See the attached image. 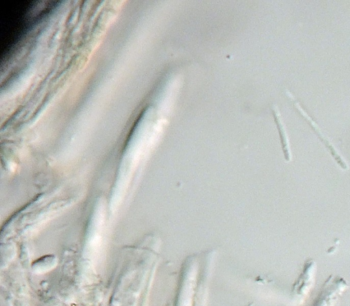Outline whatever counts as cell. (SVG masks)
<instances>
[{
  "mask_svg": "<svg viewBox=\"0 0 350 306\" xmlns=\"http://www.w3.org/2000/svg\"><path fill=\"white\" fill-rule=\"evenodd\" d=\"M347 288L348 284L345 279L330 276L325 282L312 306H337L338 301Z\"/></svg>",
  "mask_w": 350,
  "mask_h": 306,
  "instance_id": "1",
  "label": "cell"
},
{
  "mask_svg": "<svg viewBox=\"0 0 350 306\" xmlns=\"http://www.w3.org/2000/svg\"><path fill=\"white\" fill-rule=\"evenodd\" d=\"M317 266L312 259L308 260L304 266V270L294 286L295 294L301 298H305L314 281Z\"/></svg>",
  "mask_w": 350,
  "mask_h": 306,
  "instance_id": "2",
  "label": "cell"
},
{
  "mask_svg": "<svg viewBox=\"0 0 350 306\" xmlns=\"http://www.w3.org/2000/svg\"><path fill=\"white\" fill-rule=\"evenodd\" d=\"M294 105L296 107L298 112L304 116L306 120L309 123L310 127L315 131L317 134L321 138L322 142L325 144L327 148L330 151L333 157H334L335 160L343 168H347V165L346 162L342 160V157L340 154H338L337 150L334 148V146L327 139L325 136L323 135L321 130L316 125V123L311 119V118L302 110L299 103L294 101Z\"/></svg>",
  "mask_w": 350,
  "mask_h": 306,
  "instance_id": "3",
  "label": "cell"
}]
</instances>
